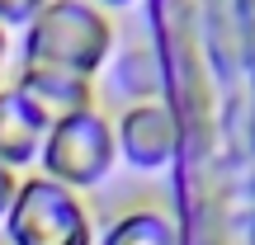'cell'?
<instances>
[{
	"label": "cell",
	"instance_id": "1",
	"mask_svg": "<svg viewBox=\"0 0 255 245\" xmlns=\"http://www.w3.org/2000/svg\"><path fill=\"white\" fill-rule=\"evenodd\" d=\"M114 24L95 0H47L24 28V66L95 81L109 66Z\"/></svg>",
	"mask_w": 255,
	"mask_h": 245
},
{
	"label": "cell",
	"instance_id": "2",
	"mask_svg": "<svg viewBox=\"0 0 255 245\" xmlns=\"http://www.w3.org/2000/svg\"><path fill=\"white\" fill-rule=\"evenodd\" d=\"M9 245H95V222L81 193L47 174H24L5 212Z\"/></svg>",
	"mask_w": 255,
	"mask_h": 245
},
{
	"label": "cell",
	"instance_id": "3",
	"mask_svg": "<svg viewBox=\"0 0 255 245\" xmlns=\"http://www.w3.org/2000/svg\"><path fill=\"white\" fill-rule=\"evenodd\" d=\"M114 161H119V142H114V123L100 109L71 113V118H57L47 127V142L38 151L47 179L66 184V189H95V184L109 179Z\"/></svg>",
	"mask_w": 255,
	"mask_h": 245
},
{
	"label": "cell",
	"instance_id": "4",
	"mask_svg": "<svg viewBox=\"0 0 255 245\" xmlns=\"http://www.w3.org/2000/svg\"><path fill=\"white\" fill-rule=\"evenodd\" d=\"M114 142H119V156L132 170H165L180 151V123L165 109L161 99L151 104H128L114 123Z\"/></svg>",
	"mask_w": 255,
	"mask_h": 245
},
{
	"label": "cell",
	"instance_id": "5",
	"mask_svg": "<svg viewBox=\"0 0 255 245\" xmlns=\"http://www.w3.org/2000/svg\"><path fill=\"white\" fill-rule=\"evenodd\" d=\"M47 123L33 109L28 94H19L14 85H0V165L9 170H28L38 165V151L47 142Z\"/></svg>",
	"mask_w": 255,
	"mask_h": 245
},
{
	"label": "cell",
	"instance_id": "6",
	"mask_svg": "<svg viewBox=\"0 0 255 245\" xmlns=\"http://www.w3.org/2000/svg\"><path fill=\"white\" fill-rule=\"evenodd\" d=\"M9 85H14L19 94H28V99H33V109L43 113L47 123L95 109V81H81V76H66V71H43V66H24V71H19Z\"/></svg>",
	"mask_w": 255,
	"mask_h": 245
},
{
	"label": "cell",
	"instance_id": "7",
	"mask_svg": "<svg viewBox=\"0 0 255 245\" xmlns=\"http://www.w3.org/2000/svg\"><path fill=\"white\" fill-rule=\"evenodd\" d=\"M100 245H180V231H175L170 212L161 208H123L119 217L104 227Z\"/></svg>",
	"mask_w": 255,
	"mask_h": 245
},
{
	"label": "cell",
	"instance_id": "8",
	"mask_svg": "<svg viewBox=\"0 0 255 245\" xmlns=\"http://www.w3.org/2000/svg\"><path fill=\"white\" fill-rule=\"evenodd\" d=\"M119 90L128 94V104H151L161 90V62H156L151 47H128L119 57V71H114Z\"/></svg>",
	"mask_w": 255,
	"mask_h": 245
},
{
	"label": "cell",
	"instance_id": "9",
	"mask_svg": "<svg viewBox=\"0 0 255 245\" xmlns=\"http://www.w3.org/2000/svg\"><path fill=\"white\" fill-rule=\"evenodd\" d=\"M43 5L47 0H0V28H28V19Z\"/></svg>",
	"mask_w": 255,
	"mask_h": 245
},
{
	"label": "cell",
	"instance_id": "10",
	"mask_svg": "<svg viewBox=\"0 0 255 245\" xmlns=\"http://www.w3.org/2000/svg\"><path fill=\"white\" fill-rule=\"evenodd\" d=\"M19 179H24L19 170L0 165V227H5V212H9V203H14V193H19Z\"/></svg>",
	"mask_w": 255,
	"mask_h": 245
},
{
	"label": "cell",
	"instance_id": "11",
	"mask_svg": "<svg viewBox=\"0 0 255 245\" xmlns=\"http://www.w3.org/2000/svg\"><path fill=\"white\" fill-rule=\"evenodd\" d=\"M5 52H9V33L0 28V85H5Z\"/></svg>",
	"mask_w": 255,
	"mask_h": 245
},
{
	"label": "cell",
	"instance_id": "12",
	"mask_svg": "<svg viewBox=\"0 0 255 245\" xmlns=\"http://www.w3.org/2000/svg\"><path fill=\"white\" fill-rule=\"evenodd\" d=\"M95 5H132V0H95Z\"/></svg>",
	"mask_w": 255,
	"mask_h": 245
}]
</instances>
